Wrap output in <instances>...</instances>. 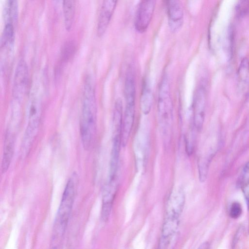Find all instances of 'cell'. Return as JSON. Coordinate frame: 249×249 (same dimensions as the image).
I'll return each mask as SVG.
<instances>
[{"mask_svg":"<svg viewBox=\"0 0 249 249\" xmlns=\"http://www.w3.org/2000/svg\"><path fill=\"white\" fill-rule=\"evenodd\" d=\"M75 177L69 178L65 186L53 225L51 246L57 248L61 245L69 222L76 191Z\"/></svg>","mask_w":249,"mask_h":249,"instance_id":"7a4b0ae2","label":"cell"},{"mask_svg":"<svg viewBox=\"0 0 249 249\" xmlns=\"http://www.w3.org/2000/svg\"><path fill=\"white\" fill-rule=\"evenodd\" d=\"M209 244L207 242H205L204 243H203V244H202L201 245V246H200L199 248H201V249H206V248H208V246H209Z\"/></svg>","mask_w":249,"mask_h":249,"instance_id":"484cf974","label":"cell"},{"mask_svg":"<svg viewBox=\"0 0 249 249\" xmlns=\"http://www.w3.org/2000/svg\"><path fill=\"white\" fill-rule=\"evenodd\" d=\"M135 84L132 70L127 71L124 87V95L126 104H135Z\"/></svg>","mask_w":249,"mask_h":249,"instance_id":"ac0fdd59","label":"cell"},{"mask_svg":"<svg viewBox=\"0 0 249 249\" xmlns=\"http://www.w3.org/2000/svg\"><path fill=\"white\" fill-rule=\"evenodd\" d=\"M15 26L13 24H5L0 40L1 57L5 66L8 63L13 52L15 40Z\"/></svg>","mask_w":249,"mask_h":249,"instance_id":"9c48e42d","label":"cell"},{"mask_svg":"<svg viewBox=\"0 0 249 249\" xmlns=\"http://www.w3.org/2000/svg\"><path fill=\"white\" fill-rule=\"evenodd\" d=\"M157 110L160 127L166 134L171 128L173 107L169 83L166 74L163 76L159 86Z\"/></svg>","mask_w":249,"mask_h":249,"instance_id":"3957f363","label":"cell"},{"mask_svg":"<svg viewBox=\"0 0 249 249\" xmlns=\"http://www.w3.org/2000/svg\"><path fill=\"white\" fill-rule=\"evenodd\" d=\"M237 72L239 88L247 94L249 91V61L247 58L242 59Z\"/></svg>","mask_w":249,"mask_h":249,"instance_id":"2e32d148","label":"cell"},{"mask_svg":"<svg viewBox=\"0 0 249 249\" xmlns=\"http://www.w3.org/2000/svg\"><path fill=\"white\" fill-rule=\"evenodd\" d=\"M168 20L171 32L176 33L181 28L183 22V10L180 0H166Z\"/></svg>","mask_w":249,"mask_h":249,"instance_id":"ba28073f","label":"cell"},{"mask_svg":"<svg viewBox=\"0 0 249 249\" xmlns=\"http://www.w3.org/2000/svg\"><path fill=\"white\" fill-rule=\"evenodd\" d=\"M91 78L87 77L84 86L80 135L83 146L88 149L93 142L96 128V105L94 87Z\"/></svg>","mask_w":249,"mask_h":249,"instance_id":"6da1fadb","label":"cell"},{"mask_svg":"<svg viewBox=\"0 0 249 249\" xmlns=\"http://www.w3.org/2000/svg\"><path fill=\"white\" fill-rule=\"evenodd\" d=\"M152 102L153 95L151 90L145 82L143 86L141 97V108L144 114H147L150 111Z\"/></svg>","mask_w":249,"mask_h":249,"instance_id":"ffe728a7","label":"cell"},{"mask_svg":"<svg viewBox=\"0 0 249 249\" xmlns=\"http://www.w3.org/2000/svg\"><path fill=\"white\" fill-rule=\"evenodd\" d=\"M42 111V102L39 96H35L31 101L29 109L28 125L23 137L22 144L31 147L37 133Z\"/></svg>","mask_w":249,"mask_h":249,"instance_id":"277c9868","label":"cell"},{"mask_svg":"<svg viewBox=\"0 0 249 249\" xmlns=\"http://www.w3.org/2000/svg\"><path fill=\"white\" fill-rule=\"evenodd\" d=\"M29 82V73L26 62L21 60L17 66L13 83V94L15 99L18 101L23 99L25 95Z\"/></svg>","mask_w":249,"mask_h":249,"instance_id":"8992f818","label":"cell"},{"mask_svg":"<svg viewBox=\"0 0 249 249\" xmlns=\"http://www.w3.org/2000/svg\"><path fill=\"white\" fill-rule=\"evenodd\" d=\"M238 184L240 187L245 188L249 185V161L244 166Z\"/></svg>","mask_w":249,"mask_h":249,"instance_id":"603a6c76","label":"cell"},{"mask_svg":"<svg viewBox=\"0 0 249 249\" xmlns=\"http://www.w3.org/2000/svg\"><path fill=\"white\" fill-rule=\"evenodd\" d=\"M117 189L115 178L109 179L104 188L102 200L101 217L103 220H107L111 210Z\"/></svg>","mask_w":249,"mask_h":249,"instance_id":"4fadbf2b","label":"cell"},{"mask_svg":"<svg viewBox=\"0 0 249 249\" xmlns=\"http://www.w3.org/2000/svg\"><path fill=\"white\" fill-rule=\"evenodd\" d=\"M211 159V158L210 157L208 158H203L199 160L198 162V170L199 179L201 182L204 181L207 178L209 165Z\"/></svg>","mask_w":249,"mask_h":249,"instance_id":"44dd1931","label":"cell"},{"mask_svg":"<svg viewBox=\"0 0 249 249\" xmlns=\"http://www.w3.org/2000/svg\"><path fill=\"white\" fill-rule=\"evenodd\" d=\"M206 107V93L203 87L198 88L195 92L193 105L194 124L198 130L203 127Z\"/></svg>","mask_w":249,"mask_h":249,"instance_id":"52a82bcc","label":"cell"},{"mask_svg":"<svg viewBox=\"0 0 249 249\" xmlns=\"http://www.w3.org/2000/svg\"><path fill=\"white\" fill-rule=\"evenodd\" d=\"M118 0H103L97 26V34L103 36L106 33L113 15Z\"/></svg>","mask_w":249,"mask_h":249,"instance_id":"30bf717a","label":"cell"},{"mask_svg":"<svg viewBox=\"0 0 249 249\" xmlns=\"http://www.w3.org/2000/svg\"><path fill=\"white\" fill-rule=\"evenodd\" d=\"M15 138L13 133L7 131L4 143L3 158L1 162V172L4 173L8 169L14 151Z\"/></svg>","mask_w":249,"mask_h":249,"instance_id":"9a60e30c","label":"cell"},{"mask_svg":"<svg viewBox=\"0 0 249 249\" xmlns=\"http://www.w3.org/2000/svg\"><path fill=\"white\" fill-rule=\"evenodd\" d=\"M245 195L246 198L247 202L248 207L249 209V191H245Z\"/></svg>","mask_w":249,"mask_h":249,"instance_id":"d4e9b609","label":"cell"},{"mask_svg":"<svg viewBox=\"0 0 249 249\" xmlns=\"http://www.w3.org/2000/svg\"><path fill=\"white\" fill-rule=\"evenodd\" d=\"M179 217L165 216L160 241V248H166L170 245L177 231Z\"/></svg>","mask_w":249,"mask_h":249,"instance_id":"8fae6325","label":"cell"},{"mask_svg":"<svg viewBox=\"0 0 249 249\" xmlns=\"http://www.w3.org/2000/svg\"><path fill=\"white\" fill-rule=\"evenodd\" d=\"M64 25L68 31H71L75 15L74 0H62Z\"/></svg>","mask_w":249,"mask_h":249,"instance_id":"d6986e66","label":"cell"},{"mask_svg":"<svg viewBox=\"0 0 249 249\" xmlns=\"http://www.w3.org/2000/svg\"><path fill=\"white\" fill-rule=\"evenodd\" d=\"M157 0H141L138 6L134 25L139 33L145 32L148 28L154 12Z\"/></svg>","mask_w":249,"mask_h":249,"instance_id":"5b68a950","label":"cell"},{"mask_svg":"<svg viewBox=\"0 0 249 249\" xmlns=\"http://www.w3.org/2000/svg\"><path fill=\"white\" fill-rule=\"evenodd\" d=\"M236 13L239 17L249 14V0H239L236 6Z\"/></svg>","mask_w":249,"mask_h":249,"instance_id":"7402d4cb","label":"cell"},{"mask_svg":"<svg viewBox=\"0 0 249 249\" xmlns=\"http://www.w3.org/2000/svg\"><path fill=\"white\" fill-rule=\"evenodd\" d=\"M3 16L5 24H12L15 26L18 17V0H6Z\"/></svg>","mask_w":249,"mask_h":249,"instance_id":"e0dca14e","label":"cell"},{"mask_svg":"<svg viewBox=\"0 0 249 249\" xmlns=\"http://www.w3.org/2000/svg\"><path fill=\"white\" fill-rule=\"evenodd\" d=\"M135 104H126L123 120L122 145H126L134 121Z\"/></svg>","mask_w":249,"mask_h":249,"instance_id":"5bb4252c","label":"cell"},{"mask_svg":"<svg viewBox=\"0 0 249 249\" xmlns=\"http://www.w3.org/2000/svg\"><path fill=\"white\" fill-rule=\"evenodd\" d=\"M242 209L241 204L238 202H233L230 207V216L234 219L238 218L241 215Z\"/></svg>","mask_w":249,"mask_h":249,"instance_id":"cb8c5ba5","label":"cell"},{"mask_svg":"<svg viewBox=\"0 0 249 249\" xmlns=\"http://www.w3.org/2000/svg\"><path fill=\"white\" fill-rule=\"evenodd\" d=\"M185 196L181 189H176L169 195L166 206V215L179 217L183 209Z\"/></svg>","mask_w":249,"mask_h":249,"instance_id":"7c38bea8","label":"cell"}]
</instances>
